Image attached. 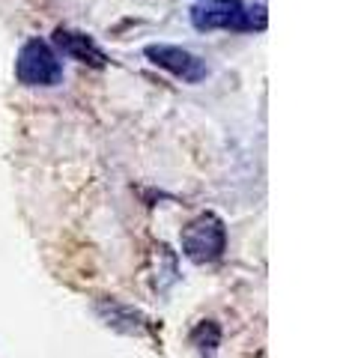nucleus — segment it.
Masks as SVG:
<instances>
[{
    "label": "nucleus",
    "instance_id": "nucleus-5",
    "mask_svg": "<svg viewBox=\"0 0 343 358\" xmlns=\"http://www.w3.org/2000/svg\"><path fill=\"white\" fill-rule=\"evenodd\" d=\"M54 42H57L72 60H81V63H90V66H105L102 48H98L90 36H84V33L57 30V33H54Z\"/></svg>",
    "mask_w": 343,
    "mask_h": 358
},
{
    "label": "nucleus",
    "instance_id": "nucleus-2",
    "mask_svg": "<svg viewBox=\"0 0 343 358\" xmlns=\"http://www.w3.org/2000/svg\"><path fill=\"white\" fill-rule=\"evenodd\" d=\"M224 245H227L224 224H221L215 215L194 218L182 230V251H185V257H191L197 263L218 260V257L224 254Z\"/></svg>",
    "mask_w": 343,
    "mask_h": 358
},
{
    "label": "nucleus",
    "instance_id": "nucleus-1",
    "mask_svg": "<svg viewBox=\"0 0 343 358\" xmlns=\"http://www.w3.org/2000/svg\"><path fill=\"white\" fill-rule=\"evenodd\" d=\"M15 72H18V81L27 87H51V84H57L63 75L57 54L42 39H30L24 48H21Z\"/></svg>",
    "mask_w": 343,
    "mask_h": 358
},
{
    "label": "nucleus",
    "instance_id": "nucleus-3",
    "mask_svg": "<svg viewBox=\"0 0 343 358\" xmlns=\"http://www.w3.org/2000/svg\"><path fill=\"white\" fill-rule=\"evenodd\" d=\"M197 30H215V27H233L248 30L254 27V13L245 9L242 0H206V3L191 9Z\"/></svg>",
    "mask_w": 343,
    "mask_h": 358
},
{
    "label": "nucleus",
    "instance_id": "nucleus-4",
    "mask_svg": "<svg viewBox=\"0 0 343 358\" xmlns=\"http://www.w3.org/2000/svg\"><path fill=\"white\" fill-rule=\"evenodd\" d=\"M147 57L161 66V69L173 72L176 78H182V81H203L206 78V63L200 57H194L191 51L185 48H176V45H149L147 48Z\"/></svg>",
    "mask_w": 343,
    "mask_h": 358
}]
</instances>
